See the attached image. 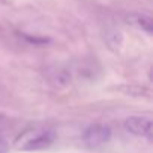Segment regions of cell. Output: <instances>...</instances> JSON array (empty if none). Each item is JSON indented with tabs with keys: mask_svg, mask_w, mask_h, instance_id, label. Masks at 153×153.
<instances>
[{
	"mask_svg": "<svg viewBox=\"0 0 153 153\" xmlns=\"http://www.w3.org/2000/svg\"><path fill=\"white\" fill-rule=\"evenodd\" d=\"M56 141V132L47 128H29L23 131L14 141L15 149L24 152L48 149Z\"/></svg>",
	"mask_w": 153,
	"mask_h": 153,
	"instance_id": "6da1fadb",
	"label": "cell"
},
{
	"mask_svg": "<svg viewBox=\"0 0 153 153\" xmlns=\"http://www.w3.org/2000/svg\"><path fill=\"white\" fill-rule=\"evenodd\" d=\"M0 153H9V144L3 138H0Z\"/></svg>",
	"mask_w": 153,
	"mask_h": 153,
	"instance_id": "52a82bcc",
	"label": "cell"
},
{
	"mask_svg": "<svg viewBox=\"0 0 153 153\" xmlns=\"http://www.w3.org/2000/svg\"><path fill=\"white\" fill-rule=\"evenodd\" d=\"M125 129L137 137H146L152 140V120L149 117L131 116L125 120Z\"/></svg>",
	"mask_w": 153,
	"mask_h": 153,
	"instance_id": "3957f363",
	"label": "cell"
},
{
	"mask_svg": "<svg viewBox=\"0 0 153 153\" xmlns=\"http://www.w3.org/2000/svg\"><path fill=\"white\" fill-rule=\"evenodd\" d=\"M107 41H108V44H110V47H113V48H119L120 45H122V42H123V36H122V33L120 32H111L108 36H107Z\"/></svg>",
	"mask_w": 153,
	"mask_h": 153,
	"instance_id": "8992f818",
	"label": "cell"
},
{
	"mask_svg": "<svg viewBox=\"0 0 153 153\" xmlns=\"http://www.w3.org/2000/svg\"><path fill=\"white\" fill-rule=\"evenodd\" d=\"M50 81H51V84L62 87V86L69 84L71 75H69L66 71H63V69H57V72L54 71V72H53V76H50Z\"/></svg>",
	"mask_w": 153,
	"mask_h": 153,
	"instance_id": "5b68a950",
	"label": "cell"
},
{
	"mask_svg": "<svg viewBox=\"0 0 153 153\" xmlns=\"http://www.w3.org/2000/svg\"><path fill=\"white\" fill-rule=\"evenodd\" d=\"M110 138H111V128L107 125H101V123L90 125L83 134V141L90 149H95V147H99L108 143Z\"/></svg>",
	"mask_w": 153,
	"mask_h": 153,
	"instance_id": "7a4b0ae2",
	"label": "cell"
},
{
	"mask_svg": "<svg viewBox=\"0 0 153 153\" xmlns=\"http://www.w3.org/2000/svg\"><path fill=\"white\" fill-rule=\"evenodd\" d=\"M126 20H128V23L131 26H135L137 29L146 32L147 35H152V24H153V21H152L150 17L143 15V14H131V15H128Z\"/></svg>",
	"mask_w": 153,
	"mask_h": 153,
	"instance_id": "277c9868",
	"label": "cell"
}]
</instances>
